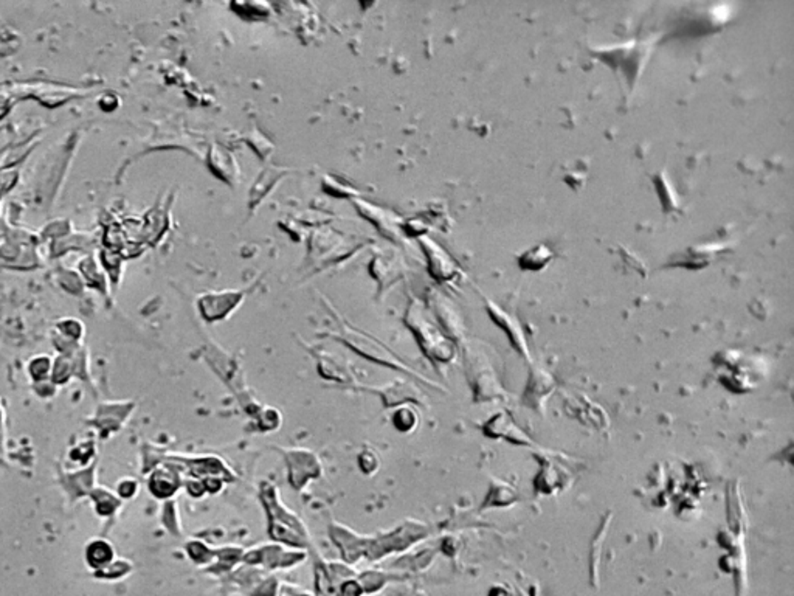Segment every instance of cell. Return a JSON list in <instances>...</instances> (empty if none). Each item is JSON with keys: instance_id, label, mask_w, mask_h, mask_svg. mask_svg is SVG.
<instances>
[{"instance_id": "52a82bcc", "label": "cell", "mask_w": 794, "mask_h": 596, "mask_svg": "<svg viewBox=\"0 0 794 596\" xmlns=\"http://www.w3.org/2000/svg\"><path fill=\"white\" fill-rule=\"evenodd\" d=\"M58 328L65 339H70L73 342L79 339L81 334H83V325H81V322L75 320V318H69V320L59 322Z\"/></svg>"}, {"instance_id": "8992f818", "label": "cell", "mask_w": 794, "mask_h": 596, "mask_svg": "<svg viewBox=\"0 0 794 596\" xmlns=\"http://www.w3.org/2000/svg\"><path fill=\"white\" fill-rule=\"evenodd\" d=\"M92 499L96 502V512L101 514V516H109L117 506V500L113 499V495L106 491H95L92 494Z\"/></svg>"}, {"instance_id": "ba28073f", "label": "cell", "mask_w": 794, "mask_h": 596, "mask_svg": "<svg viewBox=\"0 0 794 596\" xmlns=\"http://www.w3.org/2000/svg\"><path fill=\"white\" fill-rule=\"evenodd\" d=\"M126 573V564L125 562H112L108 567L95 571V576L100 579H115Z\"/></svg>"}, {"instance_id": "3957f363", "label": "cell", "mask_w": 794, "mask_h": 596, "mask_svg": "<svg viewBox=\"0 0 794 596\" xmlns=\"http://www.w3.org/2000/svg\"><path fill=\"white\" fill-rule=\"evenodd\" d=\"M554 257V253L546 246H537L529 249L525 255L520 258V266L523 269H529V271H538L548 261Z\"/></svg>"}, {"instance_id": "5b68a950", "label": "cell", "mask_w": 794, "mask_h": 596, "mask_svg": "<svg viewBox=\"0 0 794 596\" xmlns=\"http://www.w3.org/2000/svg\"><path fill=\"white\" fill-rule=\"evenodd\" d=\"M73 373L72 364L65 356H59L56 359V362L52 365V382L55 383H65Z\"/></svg>"}, {"instance_id": "277c9868", "label": "cell", "mask_w": 794, "mask_h": 596, "mask_svg": "<svg viewBox=\"0 0 794 596\" xmlns=\"http://www.w3.org/2000/svg\"><path fill=\"white\" fill-rule=\"evenodd\" d=\"M52 361L48 356H36L33 357L28 364V373L33 381L42 382L45 381L52 373Z\"/></svg>"}, {"instance_id": "9c48e42d", "label": "cell", "mask_w": 794, "mask_h": 596, "mask_svg": "<svg viewBox=\"0 0 794 596\" xmlns=\"http://www.w3.org/2000/svg\"><path fill=\"white\" fill-rule=\"evenodd\" d=\"M135 491V483L134 481H126V483H121L118 488V493L121 497H130Z\"/></svg>"}, {"instance_id": "6da1fadb", "label": "cell", "mask_w": 794, "mask_h": 596, "mask_svg": "<svg viewBox=\"0 0 794 596\" xmlns=\"http://www.w3.org/2000/svg\"><path fill=\"white\" fill-rule=\"evenodd\" d=\"M86 562L87 566L98 571L108 567L113 562V549L109 542L103 539H95L86 546Z\"/></svg>"}, {"instance_id": "7a4b0ae2", "label": "cell", "mask_w": 794, "mask_h": 596, "mask_svg": "<svg viewBox=\"0 0 794 596\" xmlns=\"http://www.w3.org/2000/svg\"><path fill=\"white\" fill-rule=\"evenodd\" d=\"M425 250L430 259L431 272L438 279H448L455 272V264L447 253L433 241H425Z\"/></svg>"}]
</instances>
